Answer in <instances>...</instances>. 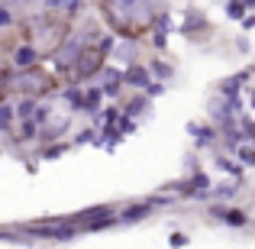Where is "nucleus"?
<instances>
[{"mask_svg": "<svg viewBox=\"0 0 255 249\" xmlns=\"http://www.w3.org/2000/svg\"><path fill=\"white\" fill-rule=\"evenodd\" d=\"M49 91H62V81H58V78H52L45 68L13 71V78H10V94H19V97H36V100H42Z\"/></svg>", "mask_w": 255, "mask_h": 249, "instance_id": "f257e3e1", "label": "nucleus"}, {"mask_svg": "<svg viewBox=\"0 0 255 249\" xmlns=\"http://www.w3.org/2000/svg\"><path fill=\"white\" fill-rule=\"evenodd\" d=\"M84 39L78 36V29L75 32H68V39H65L58 49H52L49 52V58H52V68H55V78L58 75H65V78H71V71H75V65H78V58L84 55Z\"/></svg>", "mask_w": 255, "mask_h": 249, "instance_id": "f03ea898", "label": "nucleus"}, {"mask_svg": "<svg viewBox=\"0 0 255 249\" xmlns=\"http://www.w3.org/2000/svg\"><path fill=\"white\" fill-rule=\"evenodd\" d=\"M210 188H213L210 172L197 168V172H191L181 181H168L165 191H178V198H184V201H210Z\"/></svg>", "mask_w": 255, "mask_h": 249, "instance_id": "7ed1b4c3", "label": "nucleus"}, {"mask_svg": "<svg viewBox=\"0 0 255 249\" xmlns=\"http://www.w3.org/2000/svg\"><path fill=\"white\" fill-rule=\"evenodd\" d=\"M104 68H107V58L100 55L97 49H84V55L78 58V65H75V71H71L68 81L84 87V84H91L94 78H100V71H104Z\"/></svg>", "mask_w": 255, "mask_h": 249, "instance_id": "20e7f679", "label": "nucleus"}, {"mask_svg": "<svg viewBox=\"0 0 255 249\" xmlns=\"http://www.w3.org/2000/svg\"><path fill=\"white\" fill-rule=\"evenodd\" d=\"M71 110H52V117L39 126V146H49V143H62V136L71 130Z\"/></svg>", "mask_w": 255, "mask_h": 249, "instance_id": "39448f33", "label": "nucleus"}, {"mask_svg": "<svg viewBox=\"0 0 255 249\" xmlns=\"http://www.w3.org/2000/svg\"><path fill=\"white\" fill-rule=\"evenodd\" d=\"M178 32H181L184 39H191V42H200L207 32H213L210 16H207V13H200L197 6H191V10H184V19H181Z\"/></svg>", "mask_w": 255, "mask_h": 249, "instance_id": "423d86ee", "label": "nucleus"}, {"mask_svg": "<svg viewBox=\"0 0 255 249\" xmlns=\"http://www.w3.org/2000/svg\"><path fill=\"white\" fill-rule=\"evenodd\" d=\"M207 214H210L213 220H220L223 227H233V230H246V227H249V214L233 207V204H217V201H210V204H207Z\"/></svg>", "mask_w": 255, "mask_h": 249, "instance_id": "0eeeda50", "label": "nucleus"}, {"mask_svg": "<svg viewBox=\"0 0 255 249\" xmlns=\"http://www.w3.org/2000/svg\"><path fill=\"white\" fill-rule=\"evenodd\" d=\"M39 58H42L39 45H32V42H19L16 49L10 52V68H13V71H29V68H39Z\"/></svg>", "mask_w": 255, "mask_h": 249, "instance_id": "6e6552de", "label": "nucleus"}, {"mask_svg": "<svg viewBox=\"0 0 255 249\" xmlns=\"http://www.w3.org/2000/svg\"><path fill=\"white\" fill-rule=\"evenodd\" d=\"M187 136L194 139V149H210L220 143V130L207 120V123H187Z\"/></svg>", "mask_w": 255, "mask_h": 249, "instance_id": "1a4fd4ad", "label": "nucleus"}, {"mask_svg": "<svg viewBox=\"0 0 255 249\" xmlns=\"http://www.w3.org/2000/svg\"><path fill=\"white\" fill-rule=\"evenodd\" d=\"M152 214H155V207L149 204V201H132V204L120 207V227H132V224H142V220H149Z\"/></svg>", "mask_w": 255, "mask_h": 249, "instance_id": "9d476101", "label": "nucleus"}, {"mask_svg": "<svg viewBox=\"0 0 255 249\" xmlns=\"http://www.w3.org/2000/svg\"><path fill=\"white\" fill-rule=\"evenodd\" d=\"M100 87H104V97H120V94L126 91V81H123V68L120 65H107L104 71H100Z\"/></svg>", "mask_w": 255, "mask_h": 249, "instance_id": "9b49d317", "label": "nucleus"}, {"mask_svg": "<svg viewBox=\"0 0 255 249\" xmlns=\"http://www.w3.org/2000/svg\"><path fill=\"white\" fill-rule=\"evenodd\" d=\"M255 75V68H246V71H239V75H226V78H220L217 81V94L220 97H239V94L246 91V81Z\"/></svg>", "mask_w": 255, "mask_h": 249, "instance_id": "f8f14e48", "label": "nucleus"}, {"mask_svg": "<svg viewBox=\"0 0 255 249\" xmlns=\"http://www.w3.org/2000/svg\"><path fill=\"white\" fill-rule=\"evenodd\" d=\"M123 81L129 91H145V87L152 84V71H149V65H126L123 68Z\"/></svg>", "mask_w": 255, "mask_h": 249, "instance_id": "ddd939ff", "label": "nucleus"}, {"mask_svg": "<svg viewBox=\"0 0 255 249\" xmlns=\"http://www.w3.org/2000/svg\"><path fill=\"white\" fill-rule=\"evenodd\" d=\"M123 113H126V117H132V120L152 117V97H145L142 91H132V97L123 104Z\"/></svg>", "mask_w": 255, "mask_h": 249, "instance_id": "4468645a", "label": "nucleus"}, {"mask_svg": "<svg viewBox=\"0 0 255 249\" xmlns=\"http://www.w3.org/2000/svg\"><path fill=\"white\" fill-rule=\"evenodd\" d=\"M239 188H243V181L226 178V181H220V185L210 188V201H217V204H230V201L239 194Z\"/></svg>", "mask_w": 255, "mask_h": 249, "instance_id": "2eb2a0df", "label": "nucleus"}, {"mask_svg": "<svg viewBox=\"0 0 255 249\" xmlns=\"http://www.w3.org/2000/svg\"><path fill=\"white\" fill-rule=\"evenodd\" d=\"M100 110H104V87L100 84H84V110L81 113L97 117Z\"/></svg>", "mask_w": 255, "mask_h": 249, "instance_id": "dca6fc26", "label": "nucleus"}, {"mask_svg": "<svg viewBox=\"0 0 255 249\" xmlns=\"http://www.w3.org/2000/svg\"><path fill=\"white\" fill-rule=\"evenodd\" d=\"M213 165H217L220 172L226 175V178H236V181H243V178H246V168L239 165L233 156H226V152H217V156H213Z\"/></svg>", "mask_w": 255, "mask_h": 249, "instance_id": "f3484780", "label": "nucleus"}, {"mask_svg": "<svg viewBox=\"0 0 255 249\" xmlns=\"http://www.w3.org/2000/svg\"><path fill=\"white\" fill-rule=\"evenodd\" d=\"M139 58V42L136 39H120L117 42V52H113V62L120 65H136Z\"/></svg>", "mask_w": 255, "mask_h": 249, "instance_id": "a211bd4d", "label": "nucleus"}, {"mask_svg": "<svg viewBox=\"0 0 255 249\" xmlns=\"http://www.w3.org/2000/svg\"><path fill=\"white\" fill-rule=\"evenodd\" d=\"M120 120H123V107L120 104H107L104 110L94 117V126H97V130H110V126H117Z\"/></svg>", "mask_w": 255, "mask_h": 249, "instance_id": "6ab92c4d", "label": "nucleus"}, {"mask_svg": "<svg viewBox=\"0 0 255 249\" xmlns=\"http://www.w3.org/2000/svg\"><path fill=\"white\" fill-rule=\"evenodd\" d=\"M149 71H152V81H162V84H168L174 78V65L168 62V58H152Z\"/></svg>", "mask_w": 255, "mask_h": 249, "instance_id": "aec40b11", "label": "nucleus"}, {"mask_svg": "<svg viewBox=\"0 0 255 249\" xmlns=\"http://www.w3.org/2000/svg\"><path fill=\"white\" fill-rule=\"evenodd\" d=\"M16 126V104L13 100H3L0 104V133H10Z\"/></svg>", "mask_w": 255, "mask_h": 249, "instance_id": "412c9836", "label": "nucleus"}, {"mask_svg": "<svg viewBox=\"0 0 255 249\" xmlns=\"http://www.w3.org/2000/svg\"><path fill=\"white\" fill-rule=\"evenodd\" d=\"M68 149H71V143H49V146H39V159H42V162H55V159H62Z\"/></svg>", "mask_w": 255, "mask_h": 249, "instance_id": "4be33fe9", "label": "nucleus"}, {"mask_svg": "<svg viewBox=\"0 0 255 249\" xmlns=\"http://www.w3.org/2000/svg\"><path fill=\"white\" fill-rule=\"evenodd\" d=\"M123 139H126L123 133H120L117 126H110V130H100V136H97V146H100V149H110V152H113L120 143H123Z\"/></svg>", "mask_w": 255, "mask_h": 249, "instance_id": "5701e85b", "label": "nucleus"}, {"mask_svg": "<svg viewBox=\"0 0 255 249\" xmlns=\"http://www.w3.org/2000/svg\"><path fill=\"white\" fill-rule=\"evenodd\" d=\"M39 104H42V100H36V97H19L16 100V123H19V120H32V117H36Z\"/></svg>", "mask_w": 255, "mask_h": 249, "instance_id": "b1692460", "label": "nucleus"}, {"mask_svg": "<svg viewBox=\"0 0 255 249\" xmlns=\"http://www.w3.org/2000/svg\"><path fill=\"white\" fill-rule=\"evenodd\" d=\"M233 159H236L243 168H255V143H243L236 152H233Z\"/></svg>", "mask_w": 255, "mask_h": 249, "instance_id": "393cba45", "label": "nucleus"}, {"mask_svg": "<svg viewBox=\"0 0 255 249\" xmlns=\"http://www.w3.org/2000/svg\"><path fill=\"white\" fill-rule=\"evenodd\" d=\"M117 42H120L117 32H104V36L97 39V45H94V49H97L104 58H113V52H117Z\"/></svg>", "mask_w": 255, "mask_h": 249, "instance_id": "a878e982", "label": "nucleus"}, {"mask_svg": "<svg viewBox=\"0 0 255 249\" xmlns=\"http://www.w3.org/2000/svg\"><path fill=\"white\" fill-rule=\"evenodd\" d=\"M246 16H249V6H246L243 0H226V19H236V23H243Z\"/></svg>", "mask_w": 255, "mask_h": 249, "instance_id": "bb28decb", "label": "nucleus"}, {"mask_svg": "<svg viewBox=\"0 0 255 249\" xmlns=\"http://www.w3.org/2000/svg\"><path fill=\"white\" fill-rule=\"evenodd\" d=\"M19 143H39V126L32 120H19Z\"/></svg>", "mask_w": 255, "mask_h": 249, "instance_id": "cd10ccee", "label": "nucleus"}, {"mask_svg": "<svg viewBox=\"0 0 255 249\" xmlns=\"http://www.w3.org/2000/svg\"><path fill=\"white\" fill-rule=\"evenodd\" d=\"M97 136H100V130L97 126H87V130H81V133H75V139H71V146H97Z\"/></svg>", "mask_w": 255, "mask_h": 249, "instance_id": "c85d7f7f", "label": "nucleus"}, {"mask_svg": "<svg viewBox=\"0 0 255 249\" xmlns=\"http://www.w3.org/2000/svg\"><path fill=\"white\" fill-rule=\"evenodd\" d=\"M13 26H16V10L0 6V29H13Z\"/></svg>", "mask_w": 255, "mask_h": 249, "instance_id": "c756f323", "label": "nucleus"}, {"mask_svg": "<svg viewBox=\"0 0 255 249\" xmlns=\"http://www.w3.org/2000/svg\"><path fill=\"white\" fill-rule=\"evenodd\" d=\"M149 42H152V49H158V52H165V49H168V32H162V29H152V36H149Z\"/></svg>", "mask_w": 255, "mask_h": 249, "instance_id": "7c9ffc66", "label": "nucleus"}, {"mask_svg": "<svg viewBox=\"0 0 255 249\" xmlns=\"http://www.w3.org/2000/svg\"><path fill=\"white\" fill-rule=\"evenodd\" d=\"M81 10H84V0H71V3L65 6V13H62V16L68 19V23H75V19L81 16Z\"/></svg>", "mask_w": 255, "mask_h": 249, "instance_id": "2f4dec72", "label": "nucleus"}, {"mask_svg": "<svg viewBox=\"0 0 255 249\" xmlns=\"http://www.w3.org/2000/svg\"><path fill=\"white\" fill-rule=\"evenodd\" d=\"M117 130L123 133V136H129V133H136V130H139V123H136L132 117H126V113H123V120L117 123Z\"/></svg>", "mask_w": 255, "mask_h": 249, "instance_id": "473e14b6", "label": "nucleus"}, {"mask_svg": "<svg viewBox=\"0 0 255 249\" xmlns=\"http://www.w3.org/2000/svg\"><path fill=\"white\" fill-rule=\"evenodd\" d=\"M71 0H42L45 13H65V6H68Z\"/></svg>", "mask_w": 255, "mask_h": 249, "instance_id": "72a5a7b5", "label": "nucleus"}, {"mask_svg": "<svg viewBox=\"0 0 255 249\" xmlns=\"http://www.w3.org/2000/svg\"><path fill=\"white\" fill-rule=\"evenodd\" d=\"M142 94H145V97H152V100H155V97H162V94H165V84H162V81H152V84L145 87Z\"/></svg>", "mask_w": 255, "mask_h": 249, "instance_id": "f704fd0d", "label": "nucleus"}, {"mask_svg": "<svg viewBox=\"0 0 255 249\" xmlns=\"http://www.w3.org/2000/svg\"><path fill=\"white\" fill-rule=\"evenodd\" d=\"M32 0H0V6H10V10H26Z\"/></svg>", "mask_w": 255, "mask_h": 249, "instance_id": "c9c22d12", "label": "nucleus"}, {"mask_svg": "<svg viewBox=\"0 0 255 249\" xmlns=\"http://www.w3.org/2000/svg\"><path fill=\"white\" fill-rule=\"evenodd\" d=\"M168 243H171V249H184L187 246V237H184V233H171Z\"/></svg>", "mask_w": 255, "mask_h": 249, "instance_id": "e433bc0d", "label": "nucleus"}, {"mask_svg": "<svg viewBox=\"0 0 255 249\" xmlns=\"http://www.w3.org/2000/svg\"><path fill=\"white\" fill-rule=\"evenodd\" d=\"M236 49H239V52H243V55H246V52H249V49H252V45H249V39H246V36H243V39H239V42H236Z\"/></svg>", "mask_w": 255, "mask_h": 249, "instance_id": "4c0bfd02", "label": "nucleus"}, {"mask_svg": "<svg viewBox=\"0 0 255 249\" xmlns=\"http://www.w3.org/2000/svg\"><path fill=\"white\" fill-rule=\"evenodd\" d=\"M243 29H255V13H249V16L243 19Z\"/></svg>", "mask_w": 255, "mask_h": 249, "instance_id": "58836bf2", "label": "nucleus"}, {"mask_svg": "<svg viewBox=\"0 0 255 249\" xmlns=\"http://www.w3.org/2000/svg\"><path fill=\"white\" fill-rule=\"evenodd\" d=\"M246 94H249V110L255 113V87H246Z\"/></svg>", "mask_w": 255, "mask_h": 249, "instance_id": "ea45409f", "label": "nucleus"}, {"mask_svg": "<svg viewBox=\"0 0 255 249\" xmlns=\"http://www.w3.org/2000/svg\"><path fill=\"white\" fill-rule=\"evenodd\" d=\"M6 68H10V65H3V52H0V75H3Z\"/></svg>", "mask_w": 255, "mask_h": 249, "instance_id": "a19ab883", "label": "nucleus"}, {"mask_svg": "<svg viewBox=\"0 0 255 249\" xmlns=\"http://www.w3.org/2000/svg\"><path fill=\"white\" fill-rule=\"evenodd\" d=\"M243 3H246V6H249V10H255V0H243Z\"/></svg>", "mask_w": 255, "mask_h": 249, "instance_id": "79ce46f5", "label": "nucleus"}, {"mask_svg": "<svg viewBox=\"0 0 255 249\" xmlns=\"http://www.w3.org/2000/svg\"><path fill=\"white\" fill-rule=\"evenodd\" d=\"M252 143H255V133H252Z\"/></svg>", "mask_w": 255, "mask_h": 249, "instance_id": "37998d69", "label": "nucleus"}, {"mask_svg": "<svg viewBox=\"0 0 255 249\" xmlns=\"http://www.w3.org/2000/svg\"><path fill=\"white\" fill-rule=\"evenodd\" d=\"M0 156H3V149H0Z\"/></svg>", "mask_w": 255, "mask_h": 249, "instance_id": "c03bdc74", "label": "nucleus"}, {"mask_svg": "<svg viewBox=\"0 0 255 249\" xmlns=\"http://www.w3.org/2000/svg\"><path fill=\"white\" fill-rule=\"evenodd\" d=\"M252 68H255V65H252Z\"/></svg>", "mask_w": 255, "mask_h": 249, "instance_id": "a18cd8bd", "label": "nucleus"}]
</instances>
